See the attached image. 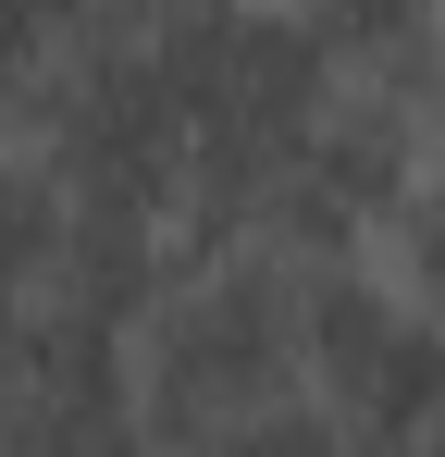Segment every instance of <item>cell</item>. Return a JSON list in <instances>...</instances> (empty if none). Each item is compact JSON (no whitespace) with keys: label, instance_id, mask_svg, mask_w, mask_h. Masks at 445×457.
Wrapping results in <instances>:
<instances>
[{"label":"cell","instance_id":"obj_4","mask_svg":"<svg viewBox=\"0 0 445 457\" xmlns=\"http://www.w3.org/2000/svg\"><path fill=\"white\" fill-rule=\"evenodd\" d=\"M50 260H63V186L0 124V297H50Z\"/></svg>","mask_w":445,"mask_h":457},{"label":"cell","instance_id":"obj_3","mask_svg":"<svg viewBox=\"0 0 445 457\" xmlns=\"http://www.w3.org/2000/svg\"><path fill=\"white\" fill-rule=\"evenodd\" d=\"M297 395L359 457H396V445H421L445 420V334L371 260L297 272Z\"/></svg>","mask_w":445,"mask_h":457},{"label":"cell","instance_id":"obj_1","mask_svg":"<svg viewBox=\"0 0 445 457\" xmlns=\"http://www.w3.org/2000/svg\"><path fill=\"white\" fill-rule=\"evenodd\" d=\"M124 408L148 457H198L235 420L297 408V260L273 247L173 260V285L124 334Z\"/></svg>","mask_w":445,"mask_h":457},{"label":"cell","instance_id":"obj_7","mask_svg":"<svg viewBox=\"0 0 445 457\" xmlns=\"http://www.w3.org/2000/svg\"><path fill=\"white\" fill-rule=\"evenodd\" d=\"M396 457H445V420H433V433H421V445H396Z\"/></svg>","mask_w":445,"mask_h":457},{"label":"cell","instance_id":"obj_2","mask_svg":"<svg viewBox=\"0 0 445 457\" xmlns=\"http://www.w3.org/2000/svg\"><path fill=\"white\" fill-rule=\"evenodd\" d=\"M0 124L38 149V173L87 223H173L186 211V112L161 87L148 25H124V12L50 25V50L0 99Z\"/></svg>","mask_w":445,"mask_h":457},{"label":"cell","instance_id":"obj_6","mask_svg":"<svg viewBox=\"0 0 445 457\" xmlns=\"http://www.w3.org/2000/svg\"><path fill=\"white\" fill-rule=\"evenodd\" d=\"M198 457H359V445H347V433H334V420H322V408L297 395V408H260V420H235V433H211Z\"/></svg>","mask_w":445,"mask_h":457},{"label":"cell","instance_id":"obj_5","mask_svg":"<svg viewBox=\"0 0 445 457\" xmlns=\"http://www.w3.org/2000/svg\"><path fill=\"white\" fill-rule=\"evenodd\" d=\"M383 247H396V285H408V309L445 334V149H433V173L408 186V211L383 223Z\"/></svg>","mask_w":445,"mask_h":457}]
</instances>
